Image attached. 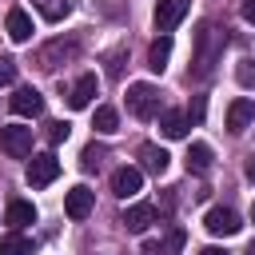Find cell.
Instances as JSON below:
<instances>
[{"mask_svg": "<svg viewBox=\"0 0 255 255\" xmlns=\"http://www.w3.org/2000/svg\"><path fill=\"white\" fill-rule=\"evenodd\" d=\"M223 44H227V36L215 28V24H203L199 32H195V56H191V72L195 76H211L215 72V64H219V56H223Z\"/></svg>", "mask_w": 255, "mask_h": 255, "instance_id": "6da1fadb", "label": "cell"}, {"mask_svg": "<svg viewBox=\"0 0 255 255\" xmlns=\"http://www.w3.org/2000/svg\"><path fill=\"white\" fill-rule=\"evenodd\" d=\"M128 112H131L135 120L159 116V88H151V84H131V88H128Z\"/></svg>", "mask_w": 255, "mask_h": 255, "instance_id": "7a4b0ae2", "label": "cell"}, {"mask_svg": "<svg viewBox=\"0 0 255 255\" xmlns=\"http://www.w3.org/2000/svg\"><path fill=\"white\" fill-rule=\"evenodd\" d=\"M0 151L12 155V159L32 155V128H24V124H4V128H0Z\"/></svg>", "mask_w": 255, "mask_h": 255, "instance_id": "3957f363", "label": "cell"}, {"mask_svg": "<svg viewBox=\"0 0 255 255\" xmlns=\"http://www.w3.org/2000/svg\"><path fill=\"white\" fill-rule=\"evenodd\" d=\"M76 52H80V44H76L72 36H68V40H64V36H56L52 44H44V48L36 52V68H44V72H52V68H60L64 60H72Z\"/></svg>", "mask_w": 255, "mask_h": 255, "instance_id": "277c9868", "label": "cell"}, {"mask_svg": "<svg viewBox=\"0 0 255 255\" xmlns=\"http://www.w3.org/2000/svg\"><path fill=\"white\" fill-rule=\"evenodd\" d=\"M56 175H60V159L52 151H40L28 159V183L32 187H48V183H56Z\"/></svg>", "mask_w": 255, "mask_h": 255, "instance_id": "5b68a950", "label": "cell"}, {"mask_svg": "<svg viewBox=\"0 0 255 255\" xmlns=\"http://www.w3.org/2000/svg\"><path fill=\"white\" fill-rule=\"evenodd\" d=\"M183 16H187V0H159L151 20H155V32H159V36H167Z\"/></svg>", "mask_w": 255, "mask_h": 255, "instance_id": "8992f818", "label": "cell"}, {"mask_svg": "<svg viewBox=\"0 0 255 255\" xmlns=\"http://www.w3.org/2000/svg\"><path fill=\"white\" fill-rule=\"evenodd\" d=\"M92 207H96V191H92V187H84V183H76V187L64 195V211H68L72 219H88V215H92Z\"/></svg>", "mask_w": 255, "mask_h": 255, "instance_id": "52a82bcc", "label": "cell"}, {"mask_svg": "<svg viewBox=\"0 0 255 255\" xmlns=\"http://www.w3.org/2000/svg\"><path fill=\"white\" fill-rule=\"evenodd\" d=\"M139 187H143V171H139V167H116V171H112V191H116L120 199L139 195Z\"/></svg>", "mask_w": 255, "mask_h": 255, "instance_id": "ba28073f", "label": "cell"}, {"mask_svg": "<svg viewBox=\"0 0 255 255\" xmlns=\"http://www.w3.org/2000/svg\"><path fill=\"white\" fill-rule=\"evenodd\" d=\"M203 227H207L211 235H235L243 223H239V215H235L231 207H211V211L203 215Z\"/></svg>", "mask_w": 255, "mask_h": 255, "instance_id": "9c48e42d", "label": "cell"}, {"mask_svg": "<svg viewBox=\"0 0 255 255\" xmlns=\"http://www.w3.org/2000/svg\"><path fill=\"white\" fill-rule=\"evenodd\" d=\"M12 112L24 116V120H36V116L44 112V96H40L36 88H16V96H12Z\"/></svg>", "mask_w": 255, "mask_h": 255, "instance_id": "30bf717a", "label": "cell"}, {"mask_svg": "<svg viewBox=\"0 0 255 255\" xmlns=\"http://www.w3.org/2000/svg\"><path fill=\"white\" fill-rule=\"evenodd\" d=\"M96 92H100V80H96V72H88V76H80V80L72 84V92H68V104L80 112V108H88V104L96 100Z\"/></svg>", "mask_w": 255, "mask_h": 255, "instance_id": "8fae6325", "label": "cell"}, {"mask_svg": "<svg viewBox=\"0 0 255 255\" xmlns=\"http://www.w3.org/2000/svg\"><path fill=\"white\" fill-rule=\"evenodd\" d=\"M151 223H155V207H151V203H131V207L124 211V227H128L131 235H143Z\"/></svg>", "mask_w": 255, "mask_h": 255, "instance_id": "7c38bea8", "label": "cell"}, {"mask_svg": "<svg viewBox=\"0 0 255 255\" xmlns=\"http://www.w3.org/2000/svg\"><path fill=\"white\" fill-rule=\"evenodd\" d=\"M251 120H255V104H251L247 96L231 100V108H227V131H243Z\"/></svg>", "mask_w": 255, "mask_h": 255, "instance_id": "4fadbf2b", "label": "cell"}, {"mask_svg": "<svg viewBox=\"0 0 255 255\" xmlns=\"http://www.w3.org/2000/svg\"><path fill=\"white\" fill-rule=\"evenodd\" d=\"M4 223H8L12 231H20V227L36 223V207H32L28 199H12V203L4 207Z\"/></svg>", "mask_w": 255, "mask_h": 255, "instance_id": "5bb4252c", "label": "cell"}, {"mask_svg": "<svg viewBox=\"0 0 255 255\" xmlns=\"http://www.w3.org/2000/svg\"><path fill=\"white\" fill-rule=\"evenodd\" d=\"M8 40L12 44H28L32 40V16L24 8H12L8 12Z\"/></svg>", "mask_w": 255, "mask_h": 255, "instance_id": "9a60e30c", "label": "cell"}, {"mask_svg": "<svg viewBox=\"0 0 255 255\" xmlns=\"http://www.w3.org/2000/svg\"><path fill=\"white\" fill-rule=\"evenodd\" d=\"M139 163H143V171L163 175V171H167V163H171V155H167L163 147H155V143H143V147H139Z\"/></svg>", "mask_w": 255, "mask_h": 255, "instance_id": "2e32d148", "label": "cell"}, {"mask_svg": "<svg viewBox=\"0 0 255 255\" xmlns=\"http://www.w3.org/2000/svg\"><path fill=\"white\" fill-rule=\"evenodd\" d=\"M183 239H187L183 227H171V231L163 235V243H147L143 251H147V255H179V251H183Z\"/></svg>", "mask_w": 255, "mask_h": 255, "instance_id": "e0dca14e", "label": "cell"}, {"mask_svg": "<svg viewBox=\"0 0 255 255\" xmlns=\"http://www.w3.org/2000/svg\"><path fill=\"white\" fill-rule=\"evenodd\" d=\"M167 56H171V36H155L151 48H147V68L151 72H163L167 68Z\"/></svg>", "mask_w": 255, "mask_h": 255, "instance_id": "ac0fdd59", "label": "cell"}, {"mask_svg": "<svg viewBox=\"0 0 255 255\" xmlns=\"http://www.w3.org/2000/svg\"><path fill=\"white\" fill-rule=\"evenodd\" d=\"M159 131L167 139H183L187 135V116L183 112H159Z\"/></svg>", "mask_w": 255, "mask_h": 255, "instance_id": "d6986e66", "label": "cell"}, {"mask_svg": "<svg viewBox=\"0 0 255 255\" xmlns=\"http://www.w3.org/2000/svg\"><path fill=\"white\" fill-rule=\"evenodd\" d=\"M187 171L191 175H207L211 171V147L207 143H191L187 147Z\"/></svg>", "mask_w": 255, "mask_h": 255, "instance_id": "ffe728a7", "label": "cell"}, {"mask_svg": "<svg viewBox=\"0 0 255 255\" xmlns=\"http://www.w3.org/2000/svg\"><path fill=\"white\" fill-rule=\"evenodd\" d=\"M0 255H32V239L20 235V231H12V235L0 239Z\"/></svg>", "mask_w": 255, "mask_h": 255, "instance_id": "44dd1931", "label": "cell"}, {"mask_svg": "<svg viewBox=\"0 0 255 255\" xmlns=\"http://www.w3.org/2000/svg\"><path fill=\"white\" fill-rule=\"evenodd\" d=\"M92 128H96L100 135H112V131L120 128V116H116V108H108V104H104V108H96V120H92Z\"/></svg>", "mask_w": 255, "mask_h": 255, "instance_id": "7402d4cb", "label": "cell"}, {"mask_svg": "<svg viewBox=\"0 0 255 255\" xmlns=\"http://www.w3.org/2000/svg\"><path fill=\"white\" fill-rule=\"evenodd\" d=\"M68 8H72L68 0H36V12H40L44 20H52V24H60V20L68 16Z\"/></svg>", "mask_w": 255, "mask_h": 255, "instance_id": "603a6c76", "label": "cell"}, {"mask_svg": "<svg viewBox=\"0 0 255 255\" xmlns=\"http://www.w3.org/2000/svg\"><path fill=\"white\" fill-rule=\"evenodd\" d=\"M72 135V124L68 120H56V124H48V143H64Z\"/></svg>", "mask_w": 255, "mask_h": 255, "instance_id": "cb8c5ba5", "label": "cell"}, {"mask_svg": "<svg viewBox=\"0 0 255 255\" xmlns=\"http://www.w3.org/2000/svg\"><path fill=\"white\" fill-rule=\"evenodd\" d=\"M235 80H239L243 88H255V60H239V68H235Z\"/></svg>", "mask_w": 255, "mask_h": 255, "instance_id": "d4e9b609", "label": "cell"}, {"mask_svg": "<svg viewBox=\"0 0 255 255\" xmlns=\"http://www.w3.org/2000/svg\"><path fill=\"white\" fill-rule=\"evenodd\" d=\"M16 80V60L12 56H0V88H8Z\"/></svg>", "mask_w": 255, "mask_h": 255, "instance_id": "484cf974", "label": "cell"}, {"mask_svg": "<svg viewBox=\"0 0 255 255\" xmlns=\"http://www.w3.org/2000/svg\"><path fill=\"white\" fill-rule=\"evenodd\" d=\"M191 120H203V96L191 100Z\"/></svg>", "mask_w": 255, "mask_h": 255, "instance_id": "4316f807", "label": "cell"}, {"mask_svg": "<svg viewBox=\"0 0 255 255\" xmlns=\"http://www.w3.org/2000/svg\"><path fill=\"white\" fill-rule=\"evenodd\" d=\"M243 20H247V24H255V0H247V4H243Z\"/></svg>", "mask_w": 255, "mask_h": 255, "instance_id": "83f0119b", "label": "cell"}, {"mask_svg": "<svg viewBox=\"0 0 255 255\" xmlns=\"http://www.w3.org/2000/svg\"><path fill=\"white\" fill-rule=\"evenodd\" d=\"M199 255H227V251H223V247H203Z\"/></svg>", "mask_w": 255, "mask_h": 255, "instance_id": "f1b7e54d", "label": "cell"}, {"mask_svg": "<svg viewBox=\"0 0 255 255\" xmlns=\"http://www.w3.org/2000/svg\"><path fill=\"white\" fill-rule=\"evenodd\" d=\"M247 179H255V155L247 159Z\"/></svg>", "mask_w": 255, "mask_h": 255, "instance_id": "f546056e", "label": "cell"}, {"mask_svg": "<svg viewBox=\"0 0 255 255\" xmlns=\"http://www.w3.org/2000/svg\"><path fill=\"white\" fill-rule=\"evenodd\" d=\"M251 219H255V203H251Z\"/></svg>", "mask_w": 255, "mask_h": 255, "instance_id": "4dcf8cb0", "label": "cell"}, {"mask_svg": "<svg viewBox=\"0 0 255 255\" xmlns=\"http://www.w3.org/2000/svg\"><path fill=\"white\" fill-rule=\"evenodd\" d=\"M247 255H255V243H251V251H247Z\"/></svg>", "mask_w": 255, "mask_h": 255, "instance_id": "1f68e13d", "label": "cell"}]
</instances>
